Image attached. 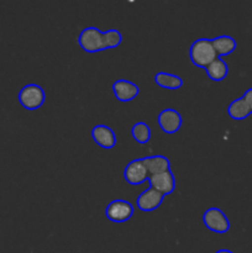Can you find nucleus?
Instances as JSON below:
<instances>
[{"label":"nucleus","mask_w":252,"mask_h":253,"mask_svg":"<svg viewBox=\"0 0 252 253\" xmlns=\"http://www.w3.org/2000/svg\"><path fill=\"white\" fill-rule=\"evenodd\" d=\"M189 58L195 67H199L203 69L207 68L212 61L217 58L211 40H195L189 48Z\"/></svg>","instance_id":"f257e3e1"},{"label":"nucleus","mask_w":252,"mask_h":253,"mask_svg":"<svg viewBox=\"0 0 252 253\" xmlns=\"http://www.w3.org/2000/svg\"><path fill=\"white\" fill-rule=\"evenodd\" d=\"M78 44L86 53L105 51L103 32L95 26L85 27L78 36Z\"/></svg>","instance_id":"f03ea898"},{"label":"nucleus","mask_w":252,"mask_h":253,"mask_svg":"<svg viewBox=\"0 0 252 253\" xmlns=\"http://www.w3.org/2000/svg\"><path fill=\"white\" fill-rule=\"evenodd\" d=\"M46 99V94L39 84H27L20 90L19 103L26 110H37L41 108Z\"/></svg>","instance_id":"7ed1b4c3"},{"label":"nucleus","mask_w":252,"mask_h":253,"mask_svg":"<svg viewBox=\"0 0 252 253\" xmlns=\"http://www.w3.org/2000/svg\"><path fill=\"white\" fill-rule=\"evenodd\" d=\"M106 219L111 222H116V224H121V222H126L132 217L133 215V207L131 203L126 202L123 199L113 200L108 204L105 209Z\"/></svg>","instance_id":"20e7f679"},{"label":"nucleus","mask_w":252,"mask_h":253,"mask_svg":"<svg viewBox=\"0 0 252 253\" xmlns=\"http://www.w3.org/2000/svg\"><path fill=\"white\" fill-rule=\"evenodd\" d=\"M203 222L215 234H226L230 230V221L219 208H210L203 215Z\"/></svg>","instance_id":"39448f33"},{"label":"nucleus","mask_w":252,"mask_h":253,"mask_svg":"<svg viewBox=\"0 0 252 253\" xmlns=\"http://www.w3.org/2000/svg\"><path fill=\"white\" fill-rule=\"evenodd\" d=\"M148 174L146 166L143 165L142 158L141 160H133L128 163L124 169V179L130 185H140L148 180Z\"/></svg>","instance_id":"423d86ee"},{"label":"nucleus","mask_w":252,"mask_h":253,"mask_svg":"<svg viewBox=\"0 0 252 253\" xmlns=\"http://www.w3.org/2000/svg\"><path fill=\"white\" fill-rule=\"evenodd\" d=\"M158 125H160L161 130L168 135H173V133L178 132L179 128L182 127V116L174 109H165L158 114Z\"/></svg>","instance_id":"0eeeda50"},{"label":"nucleus","mask_w":252,"mask_h":253,"mask_svg":"<svg viewBox=\"0 0 252 253\" xmlns=\"http://www.w3.org/2000/svg\"><path fill=\"white\" fill-rule=\"evenodd\" d=\"M150 183V188L157 190L162 195H169L175 189V179L172 170L160 173V174L150 175L147 180Z\"/></svg>","instance_id":"6e6552de"},{"label":"nucleus","mask_w":252,"mask_h":253,"mask_svg":"<svg viewBox=\"0 0 252 253\" xmlns=\"http://www.w3.org/2000/svg\"><path fill=\"white\" fill-rule=\"evenodd\" d=\"M163 198H165V195H162L152 188H148L138 195L136 204L141 211L151 212L161 207V204L163 203Z\"/></svg>","instance_id":"1a4fd4ad"},{"label":"nucleus","mask_w":252,"mask_h":253,"mask_svg":"<svg viewBox=\"0 0 252 253\" xmlns=\"http://www.w3.org/2000/svg\"><path fill=\"white\" fill-rule=\"evenodd\" d=\"M111 89H113V93L116 99L123 103H128V101L133 100L140 93L138 85H136L132 82L126 81V79H119V81L114 82Z\"/></svg>","instance_id":"9d476101"},{"label":"nucleus","mask_w":252,"mask_h":253,"mask_svg":"<svg viewBox=\"0 0 252 253\" xmlns=\"http://www.w3.org/2000/svg\"><path fill=\"white\" fill-rule=\"evenodd\" d=\"M91 138L101 148L111 150L116 145V135L109 126L96 125L91 130Z\"/></svg>","instance_id":"9b49d317"},{"label":"nucleus","mask_w":252,"mask_h":253,"mask_svg":"<svg viewBox=\"0 0 252 253\" xmlns=\"http://www.w3.org/2000/svg\"><path fill=\"white\" fill-rule=\"evenodd\" d=\"M142 161L150 175L160 174V173L170 170L169 160H168L166 156H162V155L150 156V157H143Z\"/></svg>","instance_id":"f8f14e48"},{"label":"nucleus","mask_w":252,"mask_h":253,"mask_svg":"<svg viewBox=\"0 0 252 253\" xmlns=\"http://www.w3.org/2000/svg\"><path fill=\"white\" fill-rule=\"evenodd\" d=\"M205 72H207V76L209 77V79H211L212 82H221L229 74V66L224 59L217 57L215 61H212L205 68Z\"/></svg>","instance_id":"ddd939ff"},{"label":"nucleus","mask_w":252,"mask_h":253,"mask_svg":"<svg viewBox=\"0 0 252 253\" xmlns=\"http://www.w3.org/2000/svg\"><path fill=\"white\" fill-rule=\"evenodd\" d=\"M211 42L217 57H220V58L222 56H227V54L232 53L237 47L236 41L231 36H227V35L215 37V39L211 40Z\"/></svg>","instance_id":"4468645a"},{"label":"nucleus","mask_w":252,"mask_h":253,"mask_svg":"<svg viewBox=\"0 0 252 253\" xmlns=\"http://www.w3.org/2000/svg\"><path fill=\"white\" fill-rule=\"evenodd\" d=\"M155 83L163 89L175 90V89H179L183 85V79L177 74L158 72L155 76Z\"/></svg>","instance_id":"2eb2a0df"},{"label":"nucleus","mask_w":252,"mask_h":253,"mask_svg":"<svg viewBox=\"0 0 252 253\" xmlns=\"http://www.w3.org/2000/svg\"><path fill=\"white\" fill-rule=\"evenodd\" d=\"M227 114L231 119L234 120H245L246 118H249L251 115V110H250L249 105L246 104V101L244 100V98L235 99L234 101H231L227 108Z\"/></svg>","instance_id":"dca6fc26"},{"label":"nucleus","mask_w":252,"mask_h":253,"mask_svg":"<svg viewBox=\"0 0 252 253\" xmlns=\"http://www.w3.org/2000/svg\"><path fill=\"white\" fill-rule=\"evenodd\" d=\"M131 136L140 145H146L151 140V128L143 121L136 123L131 128Z\"/></svg>","instance_id":"f3484780"},{"label":"nucleus","mask_w":252,"mask_h":253,"mask_svg":"<svg viewBox=\"0 0 252 253\" xmlns=\"http://www.w3.org/2000/svg\"><path fill=\"white\" fill-rule=\"evenodd\" d=\"M103 37L105 49L115 48V47L120 46V43L123 42V35L119 30H108L106 32H103Z\"/></svg>","instance_id":"a211bd4d"},{"label":"nucleus","mask_w":252,"mask_h":253,"mask_svg":"<svg viewBox=\"0 0 252 253\" xmlns=\"http://www.w3.org/2000/svg\"><path fill=\"white\" fill-rule=\"evenodd\" d=\"M242 98H244V100L246 101V104L249 105L250 110H251L252 113V88L247 89V90L245 91L244 95H242Z\"/></svg>","instance_id":"6ab92c4d"},{"label":"nucleus","mask_w":252,"mask_h":253,"mask_svg":"<svg viewBox=\"0 0 252 253\" xmlns=\"http://www.w3.org/2000/svg\"><path fill=\"white\" fill-rule=\"evenodd\" d=\"M215 253H234V252L229 251V250H219V251H216Z\"/></svg>","instance_id":"aec40b11"}]
</instances>
